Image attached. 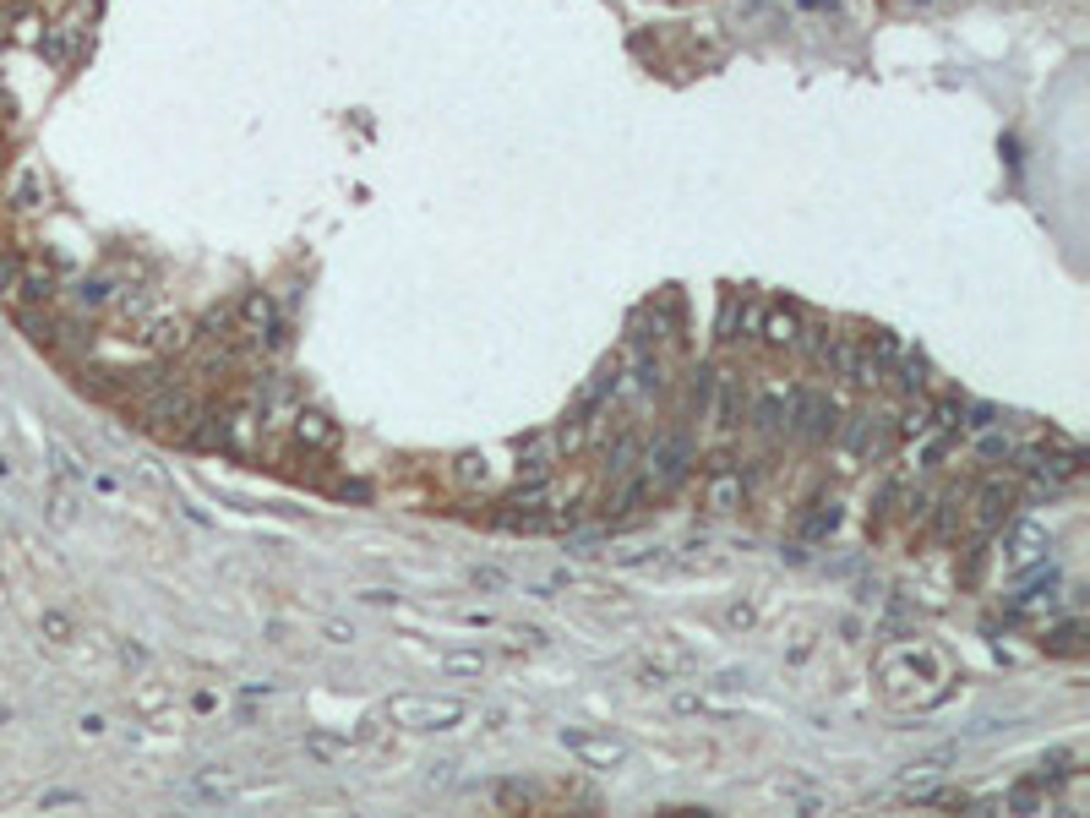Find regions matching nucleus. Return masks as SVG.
<instances>
[{
    "label": "nucleus",
    "instance_id": "21",
    "mask_svg": "<svg viewBox=\"0 0 1090 818\" xmlns=\"http://www.w3.org/2000/svg\"><path fill=\"white\" fill-rule=\"evenodd\" d=\"M933 507H937V535H943V540H954V535L965 529V496H959V491H948V496H937Z\"/></svg>",
    "mask_w": 1090,
    "mask_h": 818
},
{
    "label": "nucleus",
    "instance_id": "17",
    "mask_svg": "<svg viewBox=\"0 0 1090 818\" xmlns=\"http://www.w3.org/2000/svg\"><path fill=\"white\" fill-rule=\"evenodd\" d=\"M557 448H551V437H529L524 448H518V481H551L557 475Z\"/></svg>",
    "mask_w": 1090,
    "mask_h": 818
},
{
    "label": "nucleus",
    "instance_id": "22",
    "mask_svg": "<svg viewBox=\"0 0 1090 818\" xmlns=\"http://www.w3.org/2000/svg\"><path fill=\"white\" fill-rule=\"evenodd\" d=\"M115 295H121V290H115L110 279H82V284H77V306H82V312H104V306H115Z\"/></svg>",
    "mask_w": 1090,
    "mask_h": 818
},
{
    "label": "nucleus",
    "instance_id": "39",
    "mask_svg": "<svg viewBox=\"0 0 1090 818\" xmlns=\"http://www.w3.org/2000/svg\"><path fill=\"white\" fill-rule=\"evenodd\" d=\"M5 720H11V704H0V726H5Z\"/></svg>",
    "mask_w": 1090,
    "mask_h": 818
},
{
    "label": "nucleus",
    "instance_id": "1",
    "mask_svg": "<svg viewBox=\"0 0 1090 818\" xmlns=\"http://www.w3.org/2000/svg\"><path fill=\"white\" fill-rule=\"evenodd\" d=\"M884 693L895 698V704H922V687H933V682H948V665H943V654L928 650V645H911V650H895L884 654Z\"/></svg>",
    "mask_w": 1090,
    "mask_h": 818
},
{
    "label": "nucleus",
    "instance_id": "15",
    "mask_svg": "<svg viewBox=\"0 0 1090 818\" xmlns=\"http://www.w3.org/2000/svg\"><path fill=\"white\" fill-rule=\"evenodd\" d=\"M290 437L306 448V453H327L333 442H338V426L327 421V415H306V410H295V421H290Z\"/></svg>",
    "mask_w": 1090,
    "mask_h": 818
},
{
    "label": "nucleus",
    "instance_id": "23",
    "mask_svg": "<svg viewBox=\"0 0 1090 818\" xmlns=\"http://www.w3.org/2000/svg\"><path fill=\"white\" fill-rule=\"evenodd\" d=\"M1080 634H1086L1080 623H1064V628H1047V634H1042V645H1047L1053 654H1080L1086 650V639H1080Z\"/></svg>",
    "mask_w": 1090,
    "mask_h": 818
},
{
    "label": "nucleus",
    "instance_id": "20",
    "mask_svg": "<svg viewBox=\"0 0 1090 818\" xmlns=\"http://www.w3.org/2000/svg\"><path fill=\"white\" fill-rule=\"evenodd\" d=\"M546 437H551V448H557V459H573V453H578V448L589 442V421L568 410V415H562V426H557V432H546Z\"/></svg>",
    "mask_w": 1090,
    "mask_h": 818
},
{
    "label": "nucleus",
    "instance_id": "5",
    "mask_svg": "<svg viewBox=\"0 0 1090 818\" xmlns=\"http://www.w3.org/2000/svg\"><path fill=\"white\" fill-rule=\"evenodd\" d=\"M790 437L801 448H829L840 437V404L829 393H807L796 388V415H790Z\"/></svg>",
    "mask_w": 1090,
    "mask_h": 818
},
{
    "label": "nucleus",
    "instance_id": "2",
    "mask_svg": "<svg viewBox=\"0 0 1090 818\" xmlns=\"http://www.w3.org/2000/svg\"><path fill=\"white\" fill-rule=\"evenodd\" d=\"M464 715V698H431V693H398V698L382 704V720H393L404 731H453Z\"/></svg>",
    "mask_w": 1090,
    "mask_h": 818
},
{
    "label": "nucleus",
    "instance_id": "27",
    "mask_svg": "<svg viewBox=\"0 0 1090 818\" xmlns=\"http://www.w3.org/2000/svg\"><path fill=\"white\" fill-rule=\"evenodd\" d=\"M49 459H55V475L60 481H82V464H77V453L66 442H49Z\"/></svg>",
    "mask_w": 1090,
    "mask_h": 818
},
{
    "label": "nucleus",
    "instance_id": "3",
    "mask_svg": "<svg viewBox=\"0 0 1090 818\" xmlns=\"http://www.w3.org/2000/svg\"><path fill=\"white\" fill-rule=\"evenodd\" d=\"M1014 502H1020L1014 481H1003V475L981 481V486L965 496V529H976V535H1003V529L1014 524Z\"/></svg>",
    "mask_w": 1090,
    "mask_h": 818
},
{
    "label": "nucleus",
    "instance_id": "8",
    "mask_svg": "<svg viewBox=\"0 0 1090 818\" xmlns=\"http://www.w3.org/2000/svg\"><path fill=\"white\" fill-rule=\"evenodd\" d=\"M790 415H796V388H769V393H758V404L748 410V421H753V432H758L764 442L790 437Z\"/></svg>",
    "mask_w": 1090,
    "mask_h": 818
},
{
    "label": "nucleus",
    "instance_id": "7",
    "mask_svg": "<svg viewBox=\"0 0 1090 818\" xmlns=\"http://www.w3.org/2000/svg\"><path fill=\"white\" fill-rule=\"evenodd\" d=\"M562 748L573 759H584L589 770H622L627 764V742L611 731H562Z\"/></svg>",
    "mask_w": 1090,
    "mask_h": 818
},
{
    "label": "nucleus",
    "instance_id": "25",
    "mask_svg": "<svg viewBox=\"0 0 1090 818\" xmlns=\"http://www.w3.org/2000/svg\"><path fill=\"white\" fill-rule=\"evenodd\" d=\"M453 481L459 486H485V459L480 453H459L453 459Z\"/></svg>",
    "mask_w": 1090,
    "mask_h": 818
},
{
    "label": "nucleus",
    "instance_id": "19",
    "mask_svg": "<svg viewBox=\"0 0 1090 818\" xmlns=\"http://www.w3.org/2000/svg\"><path fill=\"white\" fill-rule=\"evenodd\" d=\"M976 453H981L987 464H1014L1020 437H1014V432H1003V421H998V426H981V432H976Z\"/></svg>",
    "mask_w": 1090,
    "mask_h": 818
},
{
    "label": "nucleus",
    "instance_id": "35",
    "mask_svg": "<svg viewBox=\"0 0 1090 818\" xmlns=\"http://www.w3.org/2000/svg\"><path fill=\"white\" fill-rule=\"evenodd\" d=\"M44 808H82L77 792H44Z\"/></svg>",
    "mask_w": 1090,
    "mask_h": 818
},
{
    "label": "nucleus",
    "instance_id": "12",
    "mask_svg": "<svg viewBox=\"0 0 1090 818\" xmlns=\"http://www.w3.org/2000/svg\"><path fill=\"white\" fill-rule=\"evenodd\" d=\"M742 502H748V481H742L737 464L704 470V507H709V513H737Z\"/></svg>",
    "mask_w": 1090,
    "mask_h": 818
},
{
    "label": "nucleus",
    "instance_id": "4",
    "mask_svg": "<svg viewBox=\"0 0 1090 818\" xmlns=\"http://www.w3.org/2000/svg\"><path fill=\"white\" fill-rule=\"evenodd\" d=\"M900 349H906V344H900L895 333L878 327L873 338L856 344V355H851V366H845V382H851L856 393H878V388L889 382V366L900 360Z\"/></svg>",
    "mask_w": 1090,
    "mask_h": 818
},
{
    "label": "nucleus",
    "instance_id": "10",
    "mask_svg": "<svg viewBox=\"0 0 1090 818\" xmlns=\"http://www.w3.org/2000/svg\"><path fill=\"white\" fill-rule=\"evenodd\" d=\"M840 518H845V513H840V496H812V502L796 513V524H790V529H796V540H801V546H823V540L840 529Z\"/></svg>",
    "mask_w": 1090,
    "mask_h": 818
},
{
    "label": "nucleus",
    "instance_id": "13",
    "mask_svg": "<svg viewBox=\"0 0 1090 818\" xmlns=\"http://www.w3.org/2000/svg\"><path fill=\"white\" fill-rule=\"evenodd\" d=\"M796 333H801V306L769 301L764 317H758V338H764L769 349H796Z\"/></svg>",
    "mask_w": 1090,
    "mask_h": 818
},
{
    "label": "nucleus",
    "instance_id": "24",
    "mask_svg": "<svg viewBox=\"0 0 1090 818\" xmlns=\"http://www.w3.org/2000/svg\"><path fill=\"white\" fill-rule=\"evenodd\" d=\"M442 671H453V676H480L485 671V654H474V650H448L442 660H437Z\"/></svg>",
    "mask_w": 1090,
    "mask_h": 818
},
{
    "label": "nucleus",
    "instance_id": "14",
    "mask_svg": "<svg viewBox=\"0 0 1090 818\" xmlns=\"http://www.w3.org/2000/svg\"><path fill=\"white\" fill-rule=\"evenodd\" d=\"M82 44H88V27H82V22H55V27H44V38H38V49H44L55 66H71V60L82 55Z\"/></svg>",
    "mask_w": 1090,
    "mask_h": 818
},
{
    "label": "nucleus",
    "instance_id": "6",
    "mask_svg": "<svg viewBox=\"0 0 1090 818\" xmlns=\"http://www.w3.org/2000/svg\"><path fill=\"white\" fill-rule=\"evenodd\" d=\"M748 410H753V382L748 377H715V399H709V421L720 437H737L748 426Z\"/></svg>",
    "mask_w": 1090,
    "mask_h": 818
},
{
    "label": "nucleus",
    "instance_id": "37",
    "mask_svg": "<svg viewBox=\"0 0 1090 818\" xmlns=\"http://www.w3.org/2000/svg\"><path fill=\"white\" fill-rule=\"evenodd\" d=\"M360 601H366V606H393V601H398V595H393V590H366V595H360Z\"/></svg>",
    "mask_w": 1090,
    "mask_h": 818
},
{
    "label": "nucleus",
    "instance_id": "30",
    "mask_svg": "<svg viewBox=\"0 0 1090 818\" xmlns=\"http://www.w3.org/2000/svg\"><path fill=\"white\" fill-rule=\"evenodd\" d=\"M611 562L617 568H649V562H660V546H632V551H617Z\"/></svg>",
    "mask_w": 1090,
    "mask_h": 818
},
{
    "label": "nucleus",
    "instance_id": "16",
    "mask_svg": "<svg viewBox=\"0 0 1090 818\" xmlns=\"http://www.w3.org/2000/svg\"><path fill=\"white\" fill-rule=\"evenodd\" d=\"M889 377L900 382V393H906V399H922V393H928V382H933V366H928V355H922V349H900V360L889 366Z\"/></svg>",
    "mask_w": 1090,
    "mask_h": 818
},
{
    "label": "nucleus",
    "instance_id": "9",
    "mask_svg": "<svg viewBox=\"0 0 1090 818\" xmlns=\"http://www.w3.org/2000/svg\"><path fill=\"white\" fill-rule=\"evenodd\" d=\"M758 317H764V301L758 295H726V312H720V344H753L758 338Z\"/></svg>",
    "mask_w": 1090,
    "mask_h": 818
},
{
    "label": "nucleus",
    "instance_id": "28",
    "mask_svg": "<svg viewBox=\"0 0 1090 818\" xmlns=\"http://www.w3.org/2000/svg\"><path fill=\"white\" fill-rule=\"evenodd\" d=\"M306 753H316V759H344L349 742H338V737H327V731H312V737H306Z\"/></svg>",
    "mask_w": 1090,
    "mask_h": 818
},
{
    "label": "nucleus",
    "instance_id": "36",
    "mask_svg": "<svg viewBox=\"0 0 1090 818\" xmlns=\"http://www.w3.org/2000/svg\"><path fill=\"white\" fill-rule=\"evenodd\" d=\"M726 628H753V606H731L726 612Z\"/></svg>",
    "mask_w": 1090,
    "mask_h": 818
},
{
    "label": "nucleus",
    "instance_id": "11",
    "mask_svg": "<svg viewBox=\"0 0 1090 818\" xmlns=\"http://www.w3.org/2000/svg\"><path fill=\"white\" fill-rule=\"evenodd\" d=\"M240 333H251L257 344L268 338V349H284V327H279V306H273V295L251 290V295L240 301Z\"/></svg>",
    "mask_w": 1090,
    "mask_h": 818
},
{
    "label": "nucleus",
    "instance_id": "18",
    "mask_svg": "<svg viewBox=\"0 0 1090 818\" xmlns=\"http://www.w3.org/2000/svg\"><path fill=\"white\" fill-rule=\"evenodd\" d=\"M954 759H959V748H933V753H922L917 764H906V775H900V792H906V786H928V781H943Z\"/></svg>",
    "mask_w": 1090,
    "mask_h": 818
},
{
    "label": "nucleus",
    "instance_id": "26",
    "mask_svg": "<svg viewBox=\"0 0 1090 818\" xmlns=\"http://www.w3.org/2000/svg\"><path fill=\"white\" fill-rule=\"evenodd\" d=\"M191 792H196V797H235V775H213V770H207V775L191 781Z\"/></svg>",
    "mask_w": 1090,
    "mask_h": 818
},
{
    "label": "nucleus",
    "instance_id": "31",
    "mask_svg": "<svg viewBox=\"0 0 1090 818\" xmlns=\"http://www.w3.org/2000/svg\"><path fill=\"white\" fill-rule=\"evenodd\" d=\"M44 639H49V645H71V617L49 612V617H44Z\"/></svg>",
    "mask_w": 1090,
    "mask_h": 818
},
{
    "label": "nucleus",
    "instance_id": "38",
    "mask_svg": "<svg viewBox=\"0 0 1090 818\" xmlns=\"http://www.w3.org/2000/svg\"><path fill=\"white\" fill-rule=\"evenodd\" d=\"M518 639H524L529 650H540V645H546V634H540V628H518Z\"/></svg>",
    "mask_w": 1090,
    "mask_h": 818
},
{
    "label": "nucleus",
    "instance_id": "29",
    "mask_svg": "<svg viewBox=\"0 0 1090 818\" xmlns=\"http://www.w3.org/2000/svg\"><path fill=\"white\" fill-rule=\"evenodd\" d=\"M22 268H27V257H22V251H0V290H5V295L16 290Z\"/></svg>",
    "mask_w": 1090,
    "mask_h": 818
},
{
    "label": "nucleus",
    "instance_id": "32",
    "mask_svg": "<svg viewBox=\"0 0 1090 818\" xmlns=\"http://www.w3.org/2000/svg\"><path fill=\"white\" fill-rule=\"evenodd\" d=\"M16 208H38V175H22L16 180Z\"/></svg>",
    "mask_w": 1090,
    "mask_h": 818
},
{
    "label": "nucleus",
    "instance_id": "40",
    "mask_svg": "<svg viewBox=\"0 0 1090 818\" xmlns=\"http://www.w3.org/2000/svg\"><path fill=\"white\" fill-rule=\"evenodd\" d=\"M0 148H5V143H0Z\"/></svg>",
    "mask_w": 1090,
    "mask_h": 818
},
{
    "label": "nucleus",
    "instance_id": "34",
    "mask_svg": "<svg viewBox=\"0 0 1090 818\" xmlns=\"http://www.w3.org/2000/svg\"><path fill=\"white\" fill-rule=\"evenodd\" d=\"M469 579H474V590H502V584H507V579H502L496 568H474Z\"/></svg>",
    "mask_w": 1090,
    "mask_h": 818
},
{
    "label": "nucleus",
    "instance_id": "33",
    "mask_svg": "<svg viewBox=\"0 0 1090 818\" xmlns=\"http://www.w3.org/2000/svg\"><path fill=\"white\" fill-rule=\"evenodd\" d=\"M322 639H327V645H349V639H355V628H349V623H333V617H327V623H322Z\"/></svg>",
    "mask_w": 1090,
    "mask_h": 818
}]
</instances>
